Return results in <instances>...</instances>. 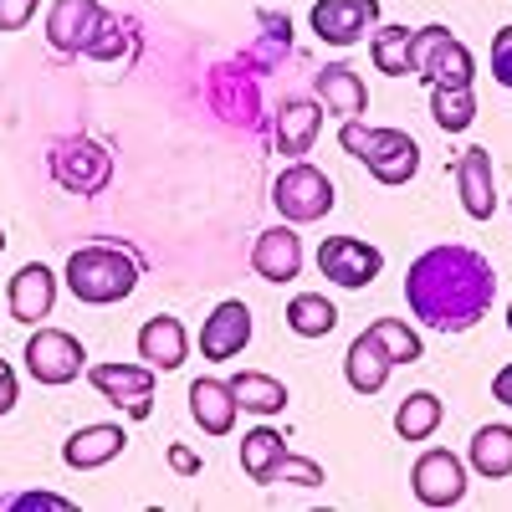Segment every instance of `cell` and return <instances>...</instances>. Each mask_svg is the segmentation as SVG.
I'll return each instance as SVG.
<instances>
[{
  "mask_svg": "<svg viewBox=\"0 0 512 512\" xmlns=\"http://www.w3.org/2000/svg\"><path fill=\"white\" fill-rule=\"evenodd\" d=\"M492 400L512 410V364H502V369H497V379H492Z\"/></svg>",
  "mask_w": 512,
  "mask_h": 512,
  "instance_id": "obj_38",
  "label": "cell"
},
{
  "mask_svg": "<svg viewBox=\"0 0 512 512\" xmlns=\"http://www.w3.org/2000/svg\"><path fill=\"white\" fill-rule=\"evenodd\" d=\"M251 272L267 277V282H292L297 272H303V241H297V231H292L287 221L256 236V246H251Z\"/></svg>",
  "mask_w": 512,
  "mask_h": 512,
  "instance_id": "obj_17",
  "label": "cell"
},
{
  "mask_svg": "<svg viewBox=\"0 0 512 512\" xmlns=\"http://www.w3.org/2000/svg\"><path fill=\"white\" fill-rule=\"evenodd\" d=\"M0 251H6V231H0Z\"/></svg>",
  "mask_w": 512,
  "mask_h": 512,
  "instance_id": "obj_40",
  "label": "cell"
},
{
  "mask_svg": "<svg viewBox=\"0 0 512 512\" xmlns=\"http://www.w3.org/2000/svg\"><path fill=\"white\" fill-rule=\"evenodd\" d=\"M318 128H323V103L318 98H287L272 118V139H277V154L287 159H303L318 139Z\"/></svg>",
  "mask_w": 512,
  "mask_h": 512,
  "instance_id": "obj_16",
  "label": "cell"
},
{
  "mask_svg": "<svg viewBox=\"0 0 512 512\" xmlns=\"http://www.w3.org/2000/svg\"><path fill=\"white\" fill-rule=\"evenodd\" d=\"M507 328H512V303H507Z\"/></svg>",
  "mask_w": 512,
  "mask_h": 512,
  "instance_id": "obj_39",
  "label": "cell"
},
{
  "mask_svg": "<svg viewBox=\"0 0 512 512\" xmlns=\"http://www.w3.org/2000/svg\"><path fill=\"white\" fill-rule=\"evenodd\" d=\"M282 451H287V436H277L272 425H256V431H246V441H241V472L256 487H267V472L277 466Z\"/></svg>",
  "mask_w": 512,
  "mask_h": 512,
  "instance_id": "obj_28",
  "label": "cell"
},
{
  "mask_svg": "<svg viewBox=\"0 0 512 512\" xmlns=\"http://www.w3.org/2000/svg\"><path fill=\"white\" fill-rule=\"evenodd\" d=\"M287 328L297 338H328L338 328V308L328 303L323 292H297L287 303Z\"/></svg>",
  "mask_w": 512,
  "mask_h": 512,
  "instance_id": "obj_26",
  "label": "cell"
},
{
  "mask_svg": "<svg viewBox=\"0 0 512 512\" xmlns=\"http://www.w3.org/2000/svg\"><path fill=\"white\" fill-rule=\"evenodd\" d=\"M123 446H128L123 425H82V431L67 436L62 461L72 466V472H98V466H108V461L123 456Z\"/></svg>",
  "mask_w": 512,
  "mask_h": 512,
  "instance_id": "obj_19",
  "label": "cell"
},
{
  "mask_svg": "<svg viewBox=\"0 0 512 512\" xmlns=\"http://www.w3.org/2000/svg\"><path fill=\"white\" fill-rule=\"evenodd\" d=\"M82 344L67 333V328H41L26 338V369L36 384H47V390H62V384H72L82 374Z\"/></svg>",
  "mask_w": 512,
  "mask_h": 512,
  "instance_id": "obj_9",
  "label": "cell"
},
{
  "mask_svg": "<svg viewBox=\"0 0 512 512\" xmlns=\"http://www.w3.org/2000/svg\"><path fill=\"white\" fill-rule=\"evenodd\" d=\"M431 118L441 134H466L477 118V98L472 88H431Z\"/></svg>",
  "mask_w": 512,
  "mask_h": 512,
  "instance_id": "obj_29",
  "label": "cell"
},
{
  "mask_svg": "<svg viewBox=\"0 0 512 512\" xmlns=\"http://www.w3.org/2000/svg\"><path fill=\"white\" fill-rule=\"evenodd\" d=\"M88 384L128 420H149L154 415V369L149 364H93Z\"/></svg>",
  "mask_w": 512,
  "mask_h": 512,
  "instance_id": "obj_7",
  "label": "cell"
},
{
  "mask_svg": "<svg viewBox=\"0 0 512 512\" xmlns=\"http://www.w3.org/2000/svg\"><path fill=\"white\" fill-rule=\"evenodd\" d=\"M369 333L379 338V349L390 354L395 364H415V359H420V333H415L405 318H374Z\"/></svg>",
  "mask_w": 512,
  "mask_h": 512,
  "instance_id": "obj_30",
  "label": "cell"
},
{
  "mask_svg": "<svg viewBox=\"0 0 512 512\" xmlns=\"http://www.w3.org/2000/svg\"><path fill=\"white\" fill-rule=\"evenodd\" d=\"M308 21H313L323 47H354V41L379 21V0H318Z\"/></svg>",
  "mask_w": 512,
  "mask_h": 512,
  "instance_id": "obj_13",
  "label": "cell"
},
{
  "mask_svg": "<svg viewBox=\"0 0 512 512\" xmlns=\"http://www.w3.org/2000/svg\"><path fill=\"white\" fill-rule=\"evenodd\" d=\"M277 482H292V487H323V466H318V461H308V456L282 451V456H277V466L267 472V487H277Z\"/></svg>",
  "mask_w": 512,
  "mask_h": 512,
  "instance_id": "obj_31",
  "label": "cell"
},
{
  "mask_svg": "<svg viewBox=\"0 0 512 512\" xmlns=\"http://www.w3.org/2000/svg\"><path fill=\"white\" fill-rule=\"evenodd\" d=\"M52 303H57V272L47 262H26L11 277V292H6L11 318L26 323V328H36L41 318H52Z\"/></svg>",
  "mask_w": 512,
  "mask_h": 512,
  "instance_id": "obj_14",
  "label": "cell"
},
{
  "mask_svg": "<svg viewBox=\"0 0 512 512\" xmlns=\"http://www.w3.org/2000/svg\"><path fill=\"white\" fill-rule=\"evenodd\" d=\"M456 190H461V210L472 221H492L497 216V169L487 149H466L456 159Z\"/></svg>",
  "mask_w": 512,
  "mask_h": 512,
  "instance_id": "obj_15",
  "label": "cell"
},
{
  "mask_svg": "<svg viewBox=\"0 0 512 512\" xmlns=\"http://www.w3.org/2000/svg\"><path fill=\"white\" fill-rule=\"evenodd\" d=\"M185 349H190V338H185V323L180 318H169V313H159V318H149L144 328H139V359L159 374H169V369H180L185 364Z\"/></svg>",
  "mask_w": 512,
  "mask_h": 512,
  "instance_id": "obj_21",
  "label": "cell"
},
{
  "mask_svg": "<svg viewBox=\"0 0 512 512\" xmlns=\"http://www.w3.org/2000/svg\"><path fill=\"white\" fill-rule=\"evenodd\" d=\"M472 472L487 482H507L512 477V425H482L472 436Z\"/></svg>",
  "mask_w": 512,
  "mask_h": 512,
  "instance_id": "obj_24",
  "label": "cell"
},
{
  "mask_svg": "<svg viewBox=\"0 0 512 512\" xmlns=\"http://www.w3.org/2000/svg\"><path fill=\"white\" fill-rule=\"evenodd\" d=\"M103 6L98 0H52V11H47V41H52V52L62 57H82L88 52V41L93 31L103 26Z\"/></svg>",
  "mask_w": 512,
  "mask_h": 512,
  "instance_id": "obj_12",
  "label": "cell"
},
{
  "mask_svg": "<svg viewBox=\"0 0 512 512\" xmlns=\"http://www.w3.org/2000/svg\"><path fill=\"white\" fill-rule=\"evenodd\" d=\"M333 180L323 175L318 164H308V159H292L282 175H277V185H272V205L282 210V221L287 226H313V221H323L328 210H333Z\"/></svg>",
  "mask_w": 512,
  "mask_h": 512,
  "instance_id": "obj_5",
  "label": "cell"
},
{
  "mask_svg": "<svg viewBox=\"0 0 512 512\" xmlns=\"http://www.w3.org/2000/svg\"><path fill=\"white\" fill-rule=\"evenodd\" d=\"M52 180L67 190V195H103L108 180H113V154L88 139V134H72V139H57L52 144Z\"/></svg>",
  "mask_w": 512,
  "mask_h": 512,
  "instance_id": "obj_6",
  "label": "cell"
},
{
  "mask_svg": "<svg viewBox=\"0 0 512 512\" xmlns=\"http://www.w3.org/2000/svg\"><path fill=\"white\" fill-rule=\"evenodd\" d=\"M410 47H415L410 26H379L369 36V57L384 77H410Z\"/></svg>",
  "mask_w": 512,
  "mask_h": 512,
  "instance_id": "obj_27",
  "label": "cell"
},
{
  "mask_svg": "<svg viewBox=\"0 0 512 512\" xmlns=\"http://www.w3.org/2000/svg\"><path fill=\"white\" fill-rule=\"evenodd\" d=\"M226 384H231L236 405L251 410V415H282L287 400H292V395H287V384L272 379V374H262V369H241V374H231Z\"/></svg>",
  "mask_w": 512,
  "mask_h": 512,
  "instance_id": "obj_23",
  "label": "cell"
},
{
  "mask_svg": "<svg viewBox=\"0 0 512 512\" xmlns=\"http://www.w3.org/2000/svg\"><path fill=\"white\" fill-rule=\"evenodd\" d=\"M441 400L431 395V390H415V395H405L400 400V410H395V436L400 441H431L436 436V425H441Z\"/></svg>",
  "mask_w": 512,
  "mask_h": 512,
  "instance_id": "obj_25",
  "label": "cell"
},
{
  "mask_svg": "<svg viewBox=\"0 0 512 512\" xmlns=\"http://www.w3.org/2000/svg\"><path fill=\"white\" fill-rule=\"evenodd\" d=\"M67 287H72L77 303H88V308L123 303V297L139 287V256L123 251V246H113V241L77 246V251L67 256Z\"/></svg>",
  "mask_w": 512,
  "mask_h": 512,
  "instance_id": "obj_2",
  "label": "cell"
},
{
  "mask_svg": "<svg viewBox=\"0 0 512 512\" xmlns=\"http://www.w3.org/2000/svg\"><path fill=\"white\" fill-rule=\"evenodd\" d=\"M390 369H395V359L379 349V338L364 328L354 344H349V354H344V374H349V390L354 395H379L384 384H390Z\"/></svg>",
  "mask_w": 512,
  "mask_h": 512,
  "instance_id": "obj_22",
  "label": "cell"
},
{
  "mask_svg": "<svg viewBox=\"0 0 512 512\" xmlns=\"http://www.w3.org/2000/svg\"><path fill=\"white\" fill-rule=\"evenodd\" d=\"M338 144H344L359 164H369V175L379 185H410L415 169H420V144L405 134V128H374L364 118H344Z\"/></svg>",
  "mask_w": 512,
  "mask_h": 512,
  "instance_id": "obj_3",
  "label": "cell"
},
{
  "mask_svg": "<svg viewBox=\"0 0 512 512\" xmlns=\"http://www.w3.org/2000/svg\"><path fill=\"white\" fill-rule=\"evenodd\" d=\"M0 507H16V512H26V507H57V512H67L72 502L57 497V492H16V497H0Z\"/></svg>",
  "mask_w": 512,
  "mask_h": 512,
  "instance_id": "obj_34",
  "label": "cell"
},
{
  "mask_svg": "<svg viewBox=\"0 0 512 512\" xmlns=\"http://www.w3.org/2000/svg\"><path fill=\"white\" fill-rule=\"evenodd\" d=\"M318 272H323L333 287L359 292V287H369V282L384 272V251L369 246V241H359V236H323V246H318Z\"/></svg>",
  "mask_w": 512,
  "mask_h": 512,
  "instance_id": "obj_8",
  "label": "cell"
},
{
  "mask_svg": "<svg viewBox=\"0 0 512 512\" xmlns=\"http://www.w3.org/2000/svg\"><path fill=\"white\" fill-rule=\"evenodd\" d=\"M16 400H21V379H16V369L6 359H0V415H11Z\"/></svg>",
  "mask_w": 512,
  "mask_h": 512,
  "instance_id": "obj_36",
  "label": "cell"
},
{
  "mask_svg": "<svg viewBox=\"0 0 512 512\" xmlns=\"http://www.w3.org/2000/svg\"><path fill=\"white\" fill-rule=\"evenodd\" d=\"M41 0H0V31H21L36 16Z\"/></svg>",
  "mask_w": 512,
  "mask_h": 512,
  "instance_id": "obj_35",
  "label": "cell"
},
{
  "mask_svg": "<svg viewBox=\"0 0 512 512\" xmlns=\"http://www.w3.org/2000/svg\"><path fill=\"white\" fill-rule=\"evenodd\" d=\"M410 492H415L420 507H456V502H466V466H461V456L446 451V446L420 451L415 472H410Z\"/></svg>",
  "mask_w": 512,
  "mask_h": 512,
  "instance_id": "obj_10",
  "label": "cell"
},
{
  "mask_svg": "<svg viewBox=\"0 0 512 512\" xmlns=\"http://www.w3.org/2000/svg\"><path fill=\"white\" fill-rule=\"evenodd\" d=\"M318 103L333 113V118H364L369 113V88H364V77L349 67V62H328L318 67Z\"/></svg>",
  "mask_w": 512,
  "mask_h": 512,
  "instance_id": "obj_18",
  "label": "cell"
},
{
  "mask_svg": "<svg viewBox=\"0 0 512 512\" xmlns=\"http://www.w3.org/2000/svg\"><path fill=\"white\" fill-rule=\"evenodd\" d=\"M246 344H251V308L241 297H226L200 328V354L210 364H231L236 354H246Z\"/></svg>",
  "mask_w": 512,
  "mask_h": 512,
  "instance_id": "obj_11",
  "label": "cell"
},
{
  "mask_svg": "<svg viewBox=\"0 0 512 512\" xmlns=\"http://www.w3.org/2000/svg\"><path fill=\"white\" fill-rule=\"evenodd\" d=\"M169 466H175L180 477H195V472H200V456L185 451V446H169Z\"/></svg>",
  "mask_w": 512,
  "mask_h": 512,
  "instance_id": "obj_37",
  "label": "cell"
},
{
  "mask_svg": "<svg viewBox=\"0 0 512 512\" xmlns=\"http://www.w3.org/2000/svg\"><path fill=\"white\" fill-rule=\"evenodd\" d=\"M492 77L512 93V26H502V31L492 36Z\"/></svg>",
  "mask_w": 512,
  "mask_h": 512,
  "instance_id": "obj_33",
  "label": "cell"
},
{
  "mask_svg": "<svg viewBox=\"0 0 512 512\" xmlns=\"http://www.w3.org/2000/svg\"><path fill=\"white\" fill-rule=\"evenodd\" d=\"M410 77H420L425 88H472L477 57L446 26H420L410 47Z\"/></svg>",
  "mask_w": 512,
  "mask_h": 512,
  "instance_id": "obj_4",
  "label": "cell"
},
{
  "mask_svg": "<svg viewBox=\"0 0 512 512\" xmlns=\"http://www.w3.org/2000/svg\"><path fill=\"white\" fill-rule=\"evenodd\" d=\"M123 52H128V26L113 21V16H103V26L93 31V41H88V52H82V57H93V62H118Z\"/></svg>",
  "mask_w": 512,
  "mask_h": 512,
  "instance_id": "obj_32",
  "label": "cell"
},
{
  "mask_svg": "<svg viewBox=\"0 0 512 512\" xmlns=\"http://www.w3.org/2000/svg\"><path fill=\"white\" fill-rule=\"evenodd\" d=\"M497 272L472 246H431L420 251L405 272V303L410 313L436 333H466L492 313Z\"/></svg>",
  "mask_w": 512,
  "mask_h": 512,
  "instance_id": "obj_1",
  "label": "cell"
},
{
  "mask_svg": "<svg viewBox=\"0 0 512 512\" xmlns=\"http://www.w3.org/2000/svg\"><path fill=\"white\" fill-rule=\"evenodd\" d=\"M190 415H195V425H200L205 436H231L241 405H236L226 379H195L190 384Z\"/></svg>",
  "mask_w": 512,
  "mask_h": 512,
  "instance_id": "obj_20",
  "label": "cell"
}]
</instances>
